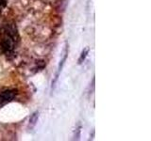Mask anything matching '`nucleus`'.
I'll return each mask as SVG.
<instances>
[{
  "label": "nucleus",
  "instance_id": "obj_1",
  "mask_svg": "<svg viewBox=\"0 0 151 141\" xmlns=\"http://www.w3.org/2000/svg\"><path fill=\"white\" fill-rule=\"evenodd\" d=\"M14 33L13 31H12L11 29H8L5 33V36H4V39H3V42H2V46H3V49L5 51V53L9 55L12 53L13 51V46H14Z\"/></svg>",
  "mask_w": 151,
  "mask_h": 141
},
{
  "label": "nucleus",
  "instance_id": "obj_2",
  "mask_svg": "<svg viewBox=\"0 0 151 141\" xmlns=\"http://www.w3.org/2000/svg\"><path fill=\"white\" fill-rule=\"evenodd\" d=\"M16 92L14 90H5L0 94V105H3L5 103L11 102L15 97Z\"/></svg>",
  "mask_w": 151,
  "mask_h": 141
},
{
  "label": "nucleus",
  "instance_id": "obj_3",
  "mask_svg": "<svg viewBox=\"0 0 151 141\" xmlns=\"http://www.w3.org/2000/svg\"><path fill=\"white\" fill-rule=\"evenodd\" d=\"M66 58H67V47H66L65 50H64V53H63V59H61L60 63V65H59L58 70H57V73H56V77H55V80H54V82L52 83V88H53V87L55 86V84H56V82H57V80H58V78H59L60 73L61 72V69H63V65H64V63H65Z\"/></svg>",
  "mask_w": 151,
  "mask_h": 141
},
{
  "label": "nucleus",
  "instance_id": "obj_4",
  "mask_svg": "<svg viewBox=\"0 0 151 141\" xmlns=\"http://www.w3.org/2000/svg\"><path fill=\"white\" fill-rule=\"evenodd\" d=\"M88 52H89V49H88V48H86L84 51H82L81 56H80V58H79V59H78V63H79V64H80V63H82V61H83V60L85 59V58L87 56Z\"/></svg>",
  "mask_w": 151,
  "mask_h": 141
},
{
  "label": "nucleus",
  "instance_id": "obj_5",
  "mask_svg": "<svg viewBox=\"0 0 151 141\" xmlns=\"http://www.w3.org/2000/svg\"><path fill=\"white\" fill-rule=\"evenodd\" d=\"M37 120H38V115H37V113H34L33 116H32V118H31V120H30V122L32 124H35Z\"/></svg>",
  "mask_w": 151,
  "mask_h": 141
}]
</instances>
